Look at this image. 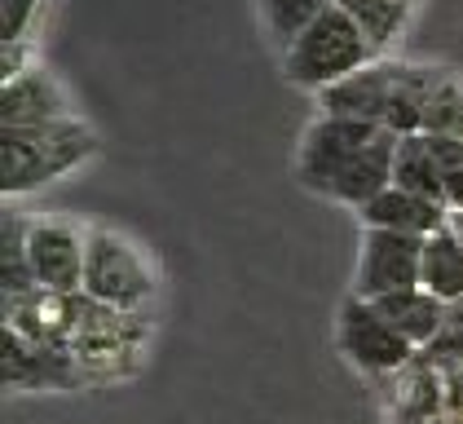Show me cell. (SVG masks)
I'll return each instance as SVG.
<instances>
[{"mask_svg":"<svg viewBox=\"0 0 463 424\" xmlns=\"http://www.w3.org/2000/svg\"><path fill=\"white\" fill-rule=\"evenodd\" d=\"M424 93H428V67L424 63H397L392 98L384 111V129L397 138L424 133Z\"/></svg>","mask_w":463,"mask_h":424,"instance_id":"16","label":"cell"},{"mask_svg":"<svg viewBox=\"0 0 463 424\" xmlns=\"http://www.w3.org/2000/svg\"><path fill=\"white\" fill-rule=\"evenodd\" d=\"M420 275H424V239L397 230H362L354 296L380 301L392 292L420 287Z\"/></svg>","mask_w":463,"mask_h":424,"instance_id":"7","label":"cell"},{"mask_svg":"<svg viewBox=\"0 0 463 424\" xmlns=\"http://www.w3.org/2000/svg\"><path fill=\"white\" fill-rule=\"evenodd\" d=\"M0 376H5V389H23V393H32V389L84 385V376H80L71 353L36 345V341L18 336L14 327L0 332Z\"/></svg>","mask_w":463,"mask_h":424,"instance_id":"8","label":"cell"},{"mask_svg":"<svg viewBox=\"0 0 463 424\" xmlns=\"http://www.w3.org/2000/svg\"><path fill=\"white\" fill-rule=\"evenodd\" d=\"M27 256L44 292L75 296L84 292L89 265V230L71 217H32L27 221Z\"/></svg>","mask_w":463,"mask_h":424,"instance_id":"6","label":"cell"},{"mask_svg":"<svg viewBox=\"0 0 463 424\" xmlns=\"http://www.w3.org/2000/svg\"><path fill=\"white\" fill-rule=\"evenodd\" d=\"M357 217H362V230H397V235H415V239H428L441 226H450L446 204L424 199L415 190H402V186L380 190L366 208H357Z\"/></svg>","mask_w":463,"mask_h":424,"instance_id":"11","label":"cell"},{"mask_svg":"<svg viewBox=\"0 0 463 424\" xmlns=\"http://www.w3.org/2000/svg\"><path fill=\"white\" fill-rule=\"evenodd\" d=\"M380 314L389 318L392 327L415 345V350H428L437 336H441V327H446V301H437L428 287H406V292H392V296H380V301H371Z\"/></svg>","mask_w":463,"mask_h":424,"instance_id":"12","label":"cell"},{"mask_svg":"<svg viewBox=\"0 0 463 424\" xmlns=\"http://www.w3.org/2000/svg\"><path fill=\"white\" fill-rule=\"evenodd\" d=\"M392 186L402 190H415L424 199L446 204V186H441V164H437V150L428 133H411V138L397 141V159H392Z\"/></svg>","mask_w":463,"mask_h":424,"instance_id":"14","label":"cell"},{"mask_svg":"<svg viewBox=\"0 0 463 424\" xmlns=\"http://www.w3.org/2000/svg\"><path fill=\"white\" fill-rule=\"evenodd\" d=\"M420 287H428L446 305L463 301V244L450 226H441L437 235L424 239V275H420Z\"/></svg>","mask_w":463,"mask_h":424,"instance_id":"13","label":"cell"},{"mask_svg":"<svg viewBox=\"0 0 463 424\" xmlns=\"http://www.w3.org/2000/svg\"><path fill=\"white\" fill-rule=\"evenodd\" d=\"M159 283L146 261V252L128 235L110 226H89V265H84V296L119 310V314H146Z\"/></svg>","mask_w":463,"mask_h":424,"instance_id":"3","label":"cell"},{"mask_svg":"<svg viewBox=\"0 0 463 424\" xmlns=\"http://www.w3.org/2000/svg\"><path fill=\"white\" fill-rule=\"evenodd\" d=\"M424 133L428 138L463 141V80L446 67H428L424 93Z\"/></svg>","mask_w":463,"mask_h":424,"instance_id":"15","label":"cell"},{"mask_svg":"<svg viewBox=\"0 0 463 424\" xmlns=\"http://www.w3.org/2000/svg\"><path fill=\"white\" fill-rule=\"evenodd\" d=\"M437 164H441V186H446V208L463 212V141L455 138H432Z\"/></svg>","mask_w":463,"mask_h":424,"instance_id":"20","label":"cell"},{"mask_svg":"<svg viewBox=\"0 0 463 424\" xmlns=\"http://www.w3.org/2000/svg\"><path fill=\"white\" fill-rule=\"evenodd\" d=\"M0 292L5 301L40 292L32 256H27V217H14V208L5 212V226H0Z\"/></svg>","mask_w":463,"mask_h":424,"instance_id":"17","label":"cell"},{"mask_svg":"<svg viewBox=\"0 0 463 424\" xmlns=\"http://www.w3.org/2000/svg\"><path fill=\"white\" fill-rule=\"evenodd\" d=\"M380 124H362V120H340V115H318L296 150V181L305 190H314L326 199V190L335 186V177L354 164L357 155L380 138Z\"/></svg>","mask_w":463,"mask_h":424,"instance_id":"4","label":"cell"},{"mask_svg":"<svg viewBox=\"0 0 463 424\" xmlns=\"http://www.w3.org/2000/svg\"><path fill=\"white\" fill-rule=\"evenodd\" d=\"M331 5H340L380 53H384L392 40L406 32V23H411V5H406V0H331Z\"/></svg>","mask_w":463,"mask_h":424,"instance_id":"18","label":"cell"},{"mask_svg":"<svg viewBox=\"0 0 463 424\" xmlns=\"http://www.w3.org/2000/svg\"><path fill=\"white\" fill-rule=\"evenodd\" d=\"M326 5L331 0H260V18H265V32L274 35V44H283L287 53Z\"/></svg>","mask_w":463,"mask_h":424,"instance_id":"19","label":"cell"},{"mask_svg":"<svg viewBox=\"0 0 463 424\" xmlns=\"http://www.w3.org/2000/svg\"><path fill=\"white\" fill-rule=\"evenodd\" d=\"M98 150V133L71 115L40 129H0V190L9 199L75 173Z\"/></svg>","mask_w":463,"mask_h":424,"instance_id":"1","label":"cell"},{"mask_svg":"<svg viewBox=\"0 0 463 424\" xmlns=\"http://www.w3.org/2000/svg\"><path fill=\"white\" fill-rule=\"evenodd\" d=\"M71 115L75 111L67 102V89L44 67L0 80V129H40V124L71 120Z\"/></svg>","mask_w":463,"mask_h":424,"instance_id":"9","label":"cell"},{"mask_svg":"<svg viewBox=\"0 0 463 424\" xmlns=\"http://www.w3.org/2000/svg\"><path fill=\"white\" fill-rule=\"evenodd\" d=\"M392 80H397V63L392 58H375L371 67L345 75L340 84L314 93L322 115H340V120H362V124H380L384 129V111L392 98Z\"/></svg>","mask_w":463,"mask_h":424,"instance_id":"10","label":"cell"},{"mask_svg":"<svg viewBox=\"0 0 463 424\" xmlns=\"http://www.w3.org/2000/svg\"><path fill=\"white\" fill-rule=\"evenodd\" d=\"M406 5H415V0H406Z\"/></svg>","mask_w":463,"mask_h":424,"instance_id":"25","label":"cell"},{"mask_svg":"<svg viewBox=\"0 0 463 424\" xmlns=\"http://www.w3.org/2000/svg\"><path fill=\"white\" fill-rule=\"evenodd\" d=\"M32 71V40H18V44H0V80H14Z\"/></svg>","mask_w":463,"mask_h":424,"instance_id":"23","label":"cell"},{"mask_svg":"<svg viewBox=\"0 0 463 424\" xmlns=\"http://www.w3.org/2000/svg\"><path fill=\"white\" fill-rule=\"evenodd\" d=\"M44 0H0V44L32 40V27L40 23Z\"/></svg>","mask_w":463,"mask_h":424,"instance_id":"21","label":"cell"},{"mask_svg":"<svg viewBox=\"0 0 463 424\" xmlns=\"http://www.w3.org/2000/svg\"><path fill=\"white\" fill-rule=\"evenodd\" d=\"M380 58V49L362 35L354 18L340 5H326L318 18L300 32V40L283 53V75L296 89L322 93L331 84H340L345 75L371 67Z\"/></svg>","mask_w":463,"mask_h":424,"instance_id":"2","label":"cell"},{"mask_svg":"<svg viewBox=\"0 0 463 424\" xmlns=\"http://www.w3.org/2000/svg\"><path fill=\"white\" fill-rule=\"evenodd\" d=\"M450 230L459 235V244H463V212H450Z\"/></svg>","mask_w":463,"mask_h":424,"instance_id":"24","label":"cell"},{"mask_svg":"<svg viewBox=\"0 0 463 424\" xmlns=\"http://www.w3.org/2000/svg\"><path fill=\"white\" fill-rule=\"evenodd\" d=\"M428 350L441 353V358H459L463 362V301H455V305L446 310V327H441V336H437Z\"/></svg>","mask_w":463,"mask_h":424,"instance_id":"22","label":"cell"},{"mask_svg":"<svg viewBox=\"0 0 463 424\" xmlns=\"http://www.w3.org/2000/svg\"><path fill=\"white\" fill-rule=\"evenodd\" d=\"M335 345H340V353L354 362L357 371H366V376L406 371L411 358H415V345H411L371 301H362V296H349V301H345L340 327H335Z\"/></svg>","mask_w":463,"mask_h":424,"instance_id":"5","label":"cell"}]
</instances>
